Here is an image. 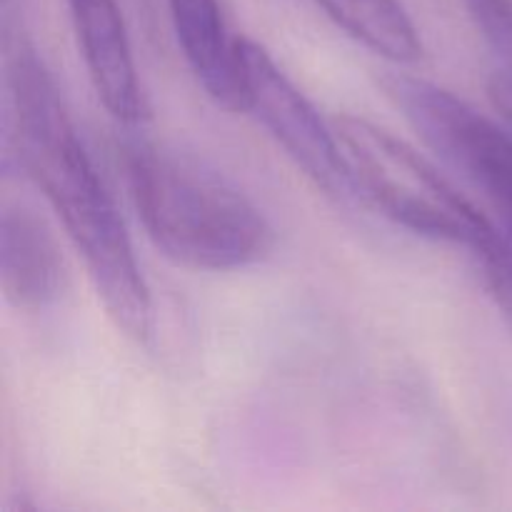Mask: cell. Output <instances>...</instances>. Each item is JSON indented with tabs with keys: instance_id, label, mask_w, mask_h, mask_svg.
I'll return each instance as SVG.
<instances>
[{
	"instance_id": "cell-7",
	"label": "cell",
	"mask_w": 512,
	"mask_h": 512,
	"mask_svg": "<svg viewBox=\"0 0 512 512\" xmlns=\"http://www.w3.org/2000/svg\"><path fill=\"white\" fill-rule=\"evenodd\" d=\"M185 63L208 98L230 113H245L243 38L230 35L218 0H168Z\"/></svg>"
},
{
	"instance_id": "cell-9",
	"label": "cell",
	"mask_w": 512,
	"mask_h": 512,
	"mask_svg": "<svg viewBox=\"0 0 512 512\" xmlns=\"http://www.w3.org/2000/svg\"><path fill=\"white\" fill-rule=\"evenodd\" d=\"M345 33L380 58L410 65L423 55V40L400 0H315Z\"/></svg>"
},
{
	"instance_id": "cell-2",
	"label": "cell",
	"mask_w": 512,
	"mask_h": 512,
	"mask_svg": "<svg viewBox=\"0 0 512 512\" xmlns=\"http://www.w3.org/2000/svg\"><path fill=\"white\" fill-rule=\"evenodd\" d=\"M123 170L150 243L190 270H238L273 250L263 210L200 160L153 140L123 145Z\"/></svg>"
},
{
	"instance_id": "cell-4",
	"label": "cell",
	"mask_w": 512,
	"mask_h": 512,
	"mask_svg": "<svg viewBox=\"0 0 512 512\" xmlns=\"http://www.w3.org/2000/svg\"><path fill=\"white\" fill-rule=\"evenodd\" d=\"M383 90L420 138L488 198L512 240V133L503 120L415 75H385Z\"/></svg>"
},
{
	"instance_id": "cell-8",
	"label": "cell",
	"mask_w": 512,
	"mask_h": 512,
	"mask_svg": "<svg viewBox=\"0 0 512 512\" xmlns=\"http://www.w3.org/2000/svg\"><path fill=\"white\" fill-rule=\"evenodd\" d=\"M3 293L18 310L50 308L65 290V260L53 230L28 208H5L0 223Z\"/></svg>"
},
{
	"instance_id": "cell-11",
	"label": "cell",
	"mask_w": 512,
	"mask_h": 512,
	"mask_svg": "<svg viewBox=\"0 0 512 512\" xmlns=\"http://www.w3.org/2000/svg\"><path fill=\"white\" fill-rule=\"evenodd\" d=\"M488 95L493 100L495 110H498L500 120L505 128L512 133V80L505 78L503 73H495L488 83Z\"/></svg>"
},
{
	"instance_id": "cell-5",
	"label": "cell",
	"mask_w": 512,
	"mask_h": 512,
	"mask_svg": "<svg viewBox=\"0 0 512 512\" xmlns=\"http://www.w3.org/2000/svg\"><path fill=\"white\" fill-rule=\"evenodd\" d=\"M245 113L253 115L290 160L335 200L353 195L338 135L320 120V113L295 88L268 50L243 38Z\"/></svg>"
},
{
	"instance_id": "cell-6",
	"label": "cell",
	"mask_w": 512,
	"mask_h": 512,
	"mask_svg": "<svg viewBox=\"0 0 512 512\" xmlns=\"http://www.w3.org/2000/svg\"><path fill=\"white\" fill-rule=\"evenodd\" d=\"M65 3L98 100L118 123H140L145 115V100L118 0Z\"/></svg>"
},
{
	"instance_id": "cell-3",
	"label": "cell",
	"mask_w": 512,
	"mask_h": 512,
	"mask_svg": "<svg viewBox=\"0 0 512 512\" xmlns=\"http://www.w3.org/2000/svg\"><path fill=\"white\" fill-rule=\"evenodd\" d=\"M353 195L423 238L463 248L485 290L512 325V240L448 175L390 130L358 118L333 120Z\"/></svg>"
},
{
	"instance_id": "cell-1",
	"label": "cell",
	"mask_w": 512,
	"mask_h": 512,
	"mask_svg": "<svg viewBox=\"0 0 512 512\" xmlns=\"http://www.w3.org/2000/svg\"><path fill=\"white\" fill-rule=\"evenodd\" d=\"M10 143L83 258L113 323L138 343L153 338V300L113 195L78 138L53 75L25 38L8 55Z\"/></svg>"
},
{
	"instance_id": "cell-10",
	"label": "cell",
	"mask_w": 512,
	"mask_h": 512,
	"mask_svg": "<svg viewBox=\"0 0 512 512\" xmlns=\"http://www.w3.org/2000/svg\"><path fill=\"white\" fill-rule=\"evenodd\" d=\"M465 5L498 60V73L512 80V0H465Z\"/></svg>"
}]
</instances>
